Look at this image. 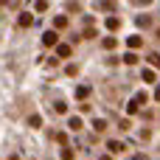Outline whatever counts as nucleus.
I'll return each instance as SVG.
<instances>
[{
	"label": "nucleus",
	"instance_id": "1",
	"mask_svg": "<svg viewBox=\"0 0 160 160\" xmlns=\"http://www.w3.org/2000/svg\"><path fill=\"white\" fill-rule=\"evenodd\" d=\"M118 0H96V11H115Z\"/></svg>",
	"mask_w": 160,
	"mask_h": 160
},
{
	"label": "nucleus",
	"instance_id": "2",
	"mask_svg": "<svg viewBox=\"0 0 160 160\" xmlns=\"http://www.w3.org/2000/svg\"><path fill=\"white\" fill-rule=\"evenodd\" d=\"M42 42H45V45H56V42H59L56 31H45V34H42Z\"/></svg>",
	"mask_w": 160,
	"mask_h": 160
},
{
	"label": "nucleus",
	"instance_id": "3",
	"mask_svg": "<svg viewBox=\"0 0 160 160\" xmlns=\"http://www.w3.org/2000/svg\"><path fill=\"white\" fill-rule=\"evenodd\" d=\"M107 149H110L112 155H118V152H124V143H121V141H110V143H107Z\"/></svg>",
	"mask_w": 160,
	"mask_h": 160
},
{
	"label": "nucleus",
	"instance_id": "4",
	"mask_svg": "<svg viewBox=\"0 0 160 160\" xmlns=\"http://www.w3.org/2000/svg\"><path fill=\"white\" fill-rule=\"evenodd\" d=\"M56 53H59L62 59H68V56H70V45H56Z\"/></svg>",
	"mask_w": 160,
	"mask_h": 160
},
{
	"label": "nucleus",
	"instance_id": "5",
	"mask_svg": "<svg viewBox=\"0 0 160 160\" xmlns=\"http://www.w3.org/2000/svg\"><path fill=\"white\" fill-rule=\"evenodd\" d=\"M87 96H90V87H87V84L76 87V98H87Z\"/></svg>",
	"mask_w": 160,
	"mask_h": 160
},
{
	"label": "nucleus",
	"instance_id": "6",
	"mask_svg": "<svg viewBox=\"0 0 160 160\" xmlns=\"http://www.w3.org/2000/svg\"><path fill=\"white\" fill-rule=\"evenodd\" d=\"M68 127H70L73 132H79V129H82V118H76V115H73V118L68 121Z\"/></svg>",
	"mask_w": 160,
	"mask_h": 160
},
{
	"label": "nucleus",
	"instance_id": "7",
	"mask_svg": "<svg viewBox=\"0 0 160 160\" xmlns=\"http://www.w3.org/2000/svg\"><path fill=\"white\" fill-rule=\"evenodd\" d=\"M93 129H96V132H104V129H107V121H104V118H96V121H93Z\"/></svg>",
	"mask_w": 160,
	"mask_h": 160
},
{
	"label": "nucleus",
	"instance_id": "8",
	"mask_svg": "<svg viewBox=\"0 0 160 160\" xmlns=\"http://www.w3.org/2000/svg\"><path fill=\"white\" fill-rule=\"evenodd\" d=\"M31 22H34V17H31V14H22V17H20V28H28Z\"/></svg>",
	"mask_w": 160,
	"mask_h": 160
},
{
	"label": "nucleus",
	"instance_id": "9",
	"mask_svg": "<svg viewBox=\"0 0 160 160\" xmlns=\"http://www.w3.org/2000/svg\"><path fill=\"white\" fill-rule=\"evenodd\" d=\"M118 25H121V20H118V17H110V20H107V28H110V31H115Z\"/></svg>",
	"mask_w": 160,
	"mask_h": 160
},
{
	"label": "nucleus",
	"instance_id": "10",
	"mask_svg": "<svg viewBox=\"0 0 160 160\" xmlns=\"http://www.w3.org/2000/svg\"><path fill=\"white\" fill-rule=\"evenodd\" d=\"M39 124H42V118H39V115H31V118H28V127H34V129H37Z\"/></svg>",
	"mask_w": 160,
	"mask_h": 160
},
{
	"label": "nucleus",
	"instance_id": "11",
	"mask_svg": "<svg viewBox=\"0 0 160 160\" xmlns=\"http://www.w3.org/2000/svg\"><path fill=\"white\" fill-rule=\"evenodd\" d=\"M53 25H56V28H65V25H68V17H56Z\"/></svg>",
	"mask_w": 160,
	"mask_h": 160
},
{
	"label": "nucleus",
	"instance_id": "12",
	"mask_svg": "<svg viewBox=\"0 0 160 160\" xmlns=\"http://www.w3.org/2000/svg\"><path fill=\"white\" fill-rule=\"evenodd\" d=\"M141 42H143L141 37H129V48H141Z\"/></svg>",
	"mask_w": 160,
	"mask_h": 160
},
{
	"label": "nucleus",
	"instance_id": "13",
	"mask_svg": "<svg viewBox=\"0 0 160 160\" xmlns=\"http://www.w3.org/2000/svg\"><path fill=\"white\" fill-rule=\"evenodd\" d=\"M149 62H152L155 68H160V53H149Z\"/></svg>",
	"mask_w": 160,
	"mask_h": 160
},
{
	"label": "nucleus",
	"instance_id": "14",
	"mask_svg": "<svg viewBox=\"0 0 160 160\" xmlns=\"http://www.w3.org/2000/svg\"><path fill=\"white\" fill-rule=\"evenodd\" d=\"M104 48H107V51H112V48H115V39H112V37H107V39H104Z\"/></svg>",
	"mask_w": 160,
	"mask_h": 160
},
{
	"label": "nucleus",
	"instance_id": "15",
	"mask_svg": "<svg viewBox=\"0 0 160 160\" xmlns=\"http://www.w3.org/2000/svg\"><path fill=\"white\" fill-rule=\"evenodd\" d=\"M124 62H127V65H135V62H138V56H135V53H127V56H124Z\"/></svg>",
	"mask_w": 160,
	"mask_h": 160
},
{
	"label": "nucleus",
	"instance_id": "16",
	"mask_svg": "<svg viewBox=\"0 0 160 160\" xmlns=\"http://www.w3.org/2000/svg\"><path fill=\"white\" fill-rule=\"evenodd\" d=\"M53 110H56V112H68V104H62V101H56V104H53Z\"/></svg>",
	"mask_w": 160,
	"mask_h": 160
},
{
	"label": "nucleus",
	"instance_id": "17",
	"mask_svg": "<svg viewBox=\"0 0 160 160\" xmlns=\"http://www.w3.org/2000/svg\"><path fill=\"white\" fill-rule=\"evenodd\" d=\"M34 6H37V11H45V8H48V0H37Z\"/></svg>",
	"mask_w": 160,
	"mask_h": 160
},
{
	"label": "nucleus",
	"instance_id": "18",
	"mask_svg": "<svg viewBox=\"0 0 160 160\" xmlns=\"http://www.w3.org/2000/svg\"><path fill=\"white\" fill-rule=\"evenodd\" d=\"M149 22H152V20H149V17H138V25H141V28H146V25H149Z\"/></svg>",
	"mask_w": 160,
	"mask_h": 160
},
{
	"label": "nucleus",
	"instance_id": "19",
	"mask_svg": "<svg viewBox=\"0 0 160 160\" xmlns=\"http://www.w3.org/2000/svg\"><path fill=\"white\" fill-rule=\"evenodd\" d=\"M143 82H155V73L152 70H143Z\"/></svg>",
	"mask_w": 160,
	"mask_h": 160
},
{
	"label": "nucleus",
	"instance_id": "20",
	"mask_svg": "<svg viewBox=\"0 0 160 160\" xmlns=\"http://www.w3.org/2000/svg\"><path fill=\"white\" fill-rule=\"evenodd\" d=\"M138 107H141V104H138V101H135V98H132V101H129V107H127V110H129V112H138Z\"/></svg>",
	"mask_w": 160,
	"mask_h": 160
},
{
	"label": "nucleus",
	"instance_id": "21",
	"mask_svg": "<svg viewBox=\"0 0 160 160\" xmlns=\"http://www.w3.org/2000/svg\"><path fill=\"white\" fill-rule=\"evenodd\" d=\"M62 160H73V152H70V149H65V152H62Z\"/></svg>",
	"mask_w": 160,
	"mask_h": 160
},
{
	"label": "nucleus",
	"instance_id": "22",
	"mask_svg": "<svg viewBox=\"0 0 160 160\" xmlns=\"http://www.w3.org/2000/svg\"><path fill=\"white\" fill-rule=\"evenodd\" d=\"M135 3H138V6H149L152 0H135Z\"/></svg>",
	"mask_w": 160,
	"mask_h": 160
},
{
	"label": "nucleus",
	"instance_id": "23",
	"mask_svg": "<svg viewBox=\"0 0 160 160\" xmlns=\"http://www.w3.org/2000/svg\"><path fill=\"white\" fill-rule=\"evenodd\" d=\"M132 160H146V158H143V155H135V158H132Z\"/></svg>",
	"mask_w": 160,
	"mask_h": 160
},
{
	"label": "nucleus",
	"instance_id": "24",
	"mask_svg": "<svg viewBox=\"0 0 160 160\" xmlns=\"http://www.w3.org/2000/svg\"><path fill=\"white\" fill-rule=\"evenodd\" d=\"M155 98H158V101H160V87H158V93H155Z\"/></svg>",
	"mask_w": 160,
	"mask_h": 160
}]
</instances>
